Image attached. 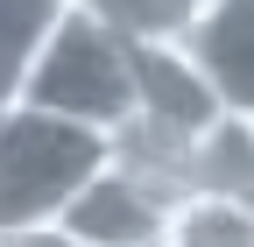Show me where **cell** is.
<instances>
[{"instance_id": "1", "label": "cell", "mask_w": 254, "mask_h": 247, "mask_svg": "<svg viewBox=\"0 0 254 247\" xmlns=\"http://www.w3.org/2000/svg\"><path fill=\"white\" fill-rule=\"evenodd\" d=\"M14 106H36L50 120H71V127H92L113 141L134 120V50L113 28L64 7V21L50 28V43L14 85Z\"/></svg>"}, {"instance_id": "2", "label": "cell", "mask_w": 254, "mask_h": 247, "mask_svg": "<svg viewBox=\"0 0 254 247\" xmlns=\"http://www.w3.org/2000/svg\"><path fill=\"white\" fill-rule=\"evenodd\" d=\"M113 156L106 134L50 120L36 106H0V233H36L57 226L71 191Z\"/></svg>"}, {"instance_id": "3", "label": "cell", "mask_w": 254, "mask_h": 247, "mask_svg": "<svg viewBox=\"0 0 254 247\" xmlns=\"http://www.w3.org/2000/svg\"><path fill=\"white\" fill-rule=\"evenodd\" d=\"M170 198L177 191H163L155 177H141V170L106 156L71 191V205L57 212V233L71 247H155L163 240V219H170Z\"/></svg>"}, {"instance_id": "4", "label": "cell", "mask_w": 254, "mask_h": 247, "mask_svg": "<svg viewBox=\"0 0 254 247\" xmlns=\"http://www.w3.org/2000/svg\"><path fill=\"white\" fill-rule=\"evenodd\" d=\"M177 50L205 71L226 113H254V0H212Z\"/></svg>"}, {"instance_id": "5", "label": "cell", "mask_w": 254, "mask_h": 247, "mask_svg": "<svg viewBox=\"0 0 254 247\" xmlns=\"http://www.w3.org/2000/svg\"><path fill=\"white\" fill-rule=\"evenodd\" d=\"M184 191L254 198V113H219L184 156Z\"/></svg>"}, {"instance_id": "6", "label": "cell", "mask_w": 254, "mask_h": 247, "mask_svg": "<svg viewBox=\"0 0 254 247\" xmlns=\"http://www.w3.org/2000/svg\"><path fill=\"white\" fill-rule=\"evenodd\" d=\"M64 7L99 21V28H113L127 50H177L205 21L212 0H64Z\"/></svg>"}, {"instance_id": "7", "label": "cell", "mask_w": 254, "mask_h": 247, "mask_svg": "<svg viewBox=\"0 0 254 247\" xmlns=\"http://www.w3.org/2000/svg\"><path fill=\"white\" fill-rule=\"evenodd\" d=\"M163 247H254V198H212V191L170 198Z\"/></svg>"}, {"instance_id": "8", "label": "cell", "mask_w": 254, "mask_h": 247, "mask_svg": "<svg viewBox=\"0 0 254 247\" xmlns=\"http://www.w3.org/2000/svg\"><path fill=\"white\" fill-rule=\"evenodd\" d=\"M57 21H64V0H0V106L14 99L21 71L36 64Z\"/></svg>"}, {"instance_id": "9", "label": "cell", "mask_w": 254, "mask_h": 247, "mask_svg": "<svg viewBox=\"0 0 254 247\" xmlns=\"http://www.w3.org/2000/svg\"><path fill=\"white\" fill-rule=\"evenodd\" d=\"M0 247H71L57 226H36V233H0Z\"/></svg>"}, {"instance_id": "10", "label": "cell", "mask_w": 254, "mask_h": 247, "mask_svg": "<svg viewBox=\"0 0 254 247\" xmlns=\"http://www.w3.org/2000/svg\"><path fill=\"white\" fill-rule=\"evenodd\" d=\"M155 247H163V240H155Z\"/></svg>"}]
</instances>
